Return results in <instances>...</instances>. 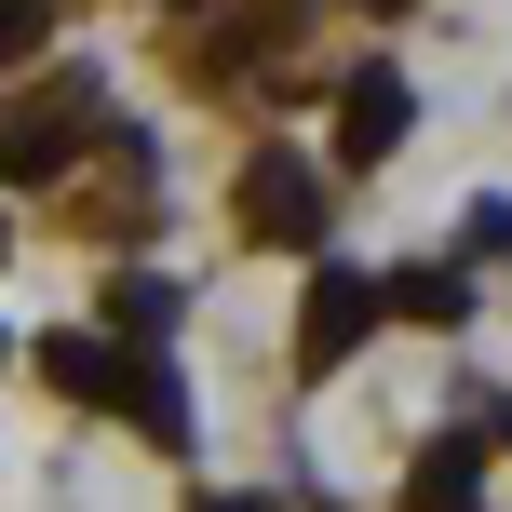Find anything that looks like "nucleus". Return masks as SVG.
I'll use <instances>...</instances> for the list:
<instances>
[{"instance_id":"9d476101","label":"nucleus","mask_w":512,"mask_h":512,"mask_svg":"<svg viewBox=\"0 0 512 512\" xmlns=\"http://www.w3.org/2000/svg\"><path fill=\"white\" fill-rule=\"evenodd\" d=\"M0 230H14V216H0Z\"/></svg>"},{"instance_id":"f03ea898","label":"nucleus","mask_w":512,"mask_h":512,"mask_svg":"<svg viewBox=\"0 0 512 512\" xmlns=\"http://www.w3.org/2000/svg\"><path fill=\"white\" fill-rule=\"evenodd\" d=\"M364 337H378V283L324 270V283H310V310H297V364H310V378H324V364H351Z\"/></svg>"},{"instance_id":"423d86ee","label":"nucleus","mask_w":512,"mask_h":512,"mask_svg":"<svg viewBox=\"0 0 512 512\" xmlns=\"http://www.w3.org/2000/svg\"><path fill=\"white\" fill-rule=\"evenodd\" d=\"M108 310H122V337H162V324H176V297H162L149 270H135V283H122V297H108Z\"/></svg>"},{"instance_id":"f257e3e1","label":"nucleus","mask_w":512,"mask_h":512,"mask_svg":"<svg viewBox=\"0 0 512 512\" xmlns=\"http://www.w3.org/2000/svg\"><path fill=\"white\" fill-rule=\"evenodd\" d=\"M243 230L256 243H324V176L297 149H256L243 162Z\"/></svg>"},{"instance_id":"6e6552de","label":"nucleus","mask_w":512,"mask_h":512,"mask_svg":"<svg viewBox=\"0 0 512 512\" xmlns=\"http://www.w3.org/2000/svg\"><path fill=\"white\" fill-rule=\"evenodd\" d=\"M203 512H270V499H203Z\"/></svg>"},{"instance_id":"0eeeda50","label":"nucleus","mask_w":512,"mask_h":512,"mask_svg":"<svg viewBox=\"0 0 512 512\" xmlns=\"http://www.w3.org/2000/svg\"><path fill=\"white\" fill-rule=\"evenodd\" d=\"M41 27H54L41 0H0V68H14V54H41Z\"/></svg>"},{"instance_id":"1a4fd4ad","label":"nucleus","mask_w":512,"mask_h":512,"mask_svg":"<svg viewBox=\"0 0 512 512\" xmlns=\"http://www.w3.org/2000/svg\"><path fill=\"white\" fill-rule=\"evenodd\" d=\"M378 14H405V0H378Z\"/></svg>"},{"instance_id":"20e7f679","label":"nucleus","mask_w":512,"mask_h":512,"mask_svg":"<svg viewBox=\"0 0 512 512\" xmlns=\"http://www.w3.org/2000/svg\"><path fill=\"white\" fill-rule=\"evenodd\" d=\"M405 499L418 512H472V499H486V445H472V432H432V459L405 472Z\"/></svg>"},{"instance_id":"39448f33","label":"nucleus","mask_w":512,"mask_h":512,"mask_svg":"<svg viewBox=\"0 0 512 512\" xmlns=\"http://www.w3.org/2000/svg\"><path fill=\"white\" fill-rule=\"evenodd\" d=\"M378 310H418V324H459V310H472V270H405V283H391Z\"/></svg>"},{"instance_id":"7ed1b4c3","label":"nucleus","mask_w":512,"mask_h":512,"mask_svg":"<svg viewBox=\"0 0 512 512\" xmlns=\"http://www.w3.org/2000/svg\"><path fill=\"white\" fill-rule=\"evenodd\" d=\"M391 149H405V81L364 68V81H351V108H337V162H391Z\"/></svg>"}]
</instances>
